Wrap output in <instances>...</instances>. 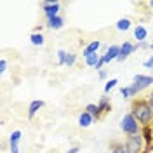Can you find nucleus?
<instances>
[{
	"label": "nucleus",
	"instance_id": "obj_1",
	"mask_svg": "<svg viewBox=\"0 0 153 153\" xmlns=\"http://www.w3.org/2000/svg\"><path fill=\"white\" fill-rule=\"evenodd\" d=\"M131 113L134 115V118L141 124V127H146L148 124L153 122V110L148 105L146 99H134L132 106H131Z\"/></svg>",
	"mask_w": 153,
	"mask_h": 153
},
{
	"label": "nucleus",
	"instance_id": "obj_28",
	"mask_svg": "<svg viewBox=\"0 0 153 153\" xmlns=\"http://www.w3.org/2000/svg\"><path fill=\"white\" fill-rule=\"evenodd\" d=\"M146 101H148V105L152 106V110H153V92L150 96H148V97H146Z\"/></svg>",
	"mask_w": 153,
	"mask_h": 153
},
{
	"label": "nucleus",
	"instance_id": "obj_15",
	"mask_svg": "<svg viewBox=\"0 0 153 153\" xmlns=\"http://www.w3.org/2000/svg\"><path fill=\"white\" fill-rule=\"evenodd\" d=\"M131 25H132V23H131V19H129V18H120L118 21H117V25H115V26H117L118 31H127V30L131 28Z\"/></svg>",
	"mask_w": 153,
	"mask_h": 153
},
{
	"label": "nucleus",
	"instance_id": "obj_7",
	"mask_svg": "<svg viewBox=\"0 0 153 153\" xmlns=\"http://www.w3.org/2000/svg\"><path fill=\"white\" fill-rule=\"evenodd\" d=\"M21 131H12L9 136V146H10V153H21L19 152V141H21Z\"/></svg>",
	"mask_w": 153,
	"mask_h": 153
},
{
	"label": "nucleus",
	"instance_id": "obj_29",
	"mask_svg": "<svg viewBox=\"0 0 153 153\" xmlns=\"http://www.w3.org/2000/svg\"><path fill=\"white\" fill-rule=\"evenodd\" d=\"M78 152H80V148H78V146H73V148H70L66 153H78Z\"/></svg>",
	"mask_w": 153,
	"mask_h": 153
},
{
	"label": "nucleus",
	"instance_id": "obj_31",
	"mask_svg": "<svg viewBox=\"0 0 153 153\" xmlns=\"http://www.w3.org/2000/svg\"><path fill=\"white\" fill-rule=\"evenodd\" d=\"M148 5H150V7H152V9H153V0H152V2H150V4H148Z\"/></svg>",
	"mask_w": 153,
	"mask_h": 153
},
{
	"label": "nucleus",
	"instance_id": "obj_26",
	"mask_svg": "<svg viewBox=\"0 0 153 153\" xmlns=\"http://www.w3.org/2000/svg\"><path fill=\"white\" fill-rule=\"evenodd\" d=\"M143 66H144V68H153V54L143 63Z\"/></svg>",
	"mask_w": 153,
	"mask_h": 153
},
{
	"label": "nucleus",
	"instance_id": "obj_2",
	"mask_svg": "<svg viewBox=\"0 0 153 153\" xmlns=\"http://www.w3.org/2000/svg\"><path fill=\"white\" fill-rule=\"evenodd\" d=\"M153 84V76L152 75H143V73H136L132 78V84L129 85L131 89V96H137L139 92H143L144 89H148V87Z\"/></svg>",
	"mask_w": 153,
	"mask_h": 153
},
{
	"label": "nucleus",
	"instance_id": "obj_12",
	"mask_svg": "<svg viewBox=\"0 0 153 153\" xmlns=\"http://www.w3.org/2000/svg\"><path fill=\"white\" fill-rule=\"evenodd\" d=\"M146 37H148V30L144 28L143 25L134 26V38L137 42H146Z\"/></svg>",
	"mask_w": 153,
	"mask_h": 153
},
{
	"label": "nucleus",
	"instance_id": "obj_14",
	"mask_svg": "<svg viewBox=\"0 0 153 153\" xmlns=\"http://www.w3.org/2000/svg\"><path fill=\"white\" fill-rule=\"evenodd\" d=\"M85 111L92 115V117H94V120H99V118L103 117V111H101V110H99V106L94 105V103H89V105L85 106Z\"/></svg>",
	"mask_w": 153,
	"mask_h": 153
},
{
	"label": "nucleus",
	"instance_id": "obj_27",
	"mask_svg": "<svg viewBox=\"0 0 153 153\" xmlns=\"http://www.w3.org/2000/svg\"><path fill=\"white\" fill-rule=\"evenodd\" d=\"M136 47H137V49H148V47H150V44H148V42H137V44H136Z\"/></svg>",
	"mask_w": 153,
	"mask_h": 153
},
{
	"label": "nucleus",
	"instance_id": "obj_30",
	"mask_svg": "<svg viewBox=\"0 0 153 153\" xmlns=\"http://www.w3.org/2000/svg\"><path fill=\"white\" fill-rule=\"evenodd\" d=\"M106 76H108V73H106L105 70H101V71H99V78H101V80H105Z\"/></svg>",
	"mask_w": 153,
	"mask_h": 153
},
{
	"label": "nucleus",
	"instance_id": "obj_10",
	"mask_svg": "<svg viewBox=\"0 0 153 153\" xmlns=\"http://www.w3.org/2000/svg\"><path fill=\"white\" fill-rule=\"evenodd\" d=\"M45 106V101H42V99H35V101H31L28 106V118H33L35 115L40 111V108H44Z\"/></svg>",
	"mask_w": 153,
	"mask_h": 153
},
{
	"label": "nucleus",
	"instance_id": "obj_20",
	"mask_svg": "<svg viewBox=\"0 0 153 153\" xmlns=\"http://www.w3.org/2000/svg\"><path fill=\"white\" fill-rule=\"evenodd\" d=\"M117 84H118V80H117V78H110V80L105 84V94H108L110 91H113L115 87H117Z\"/></svg>",
	"mask_w": 153,
	"mask_h": 153
},
{
	"label": "nucleus",
	"instance_id": "obj_3",
	"mask_svg": "<svg viewBox=\"0 0 153 153\" xmlns=\"http://www.w3.org/2000/svg\"><path fill=\"white\" fill-rule=\"evenodd\" d=\"M120 129L125 136H134V134H141V124L134 118V115L129 111L122 117L120 120Z\"/></svg>",
	"mask_w": 153,
	"mask_h": 153
},
{
	"label": "nucleus",
	"instance_id": "obj_9",
	"mask_svg": "<svg viewBox=\"0 0 153 153\" xmlns=\"http://www.w3.org/2000/svg\"><path fill=\"white\" fill-rule=\"evenodd\" d=\"M99 47H101V42H99V40H92L91 44H87L85 47L82 49V57H84V59H87L91 54H97Z\"/></svg>",
	"mask_w": 153,
	"mask_h": 153
},
{
	"label": "nucleus",
	"instance_id": "obj_24",
	"mask_svg": "<svg viewBox=\"0 0 153 153\" xmlns=\"http://www.w3.org/2000/svg\"><path fill=\"white\" fill-rule=\"evenodd\" d=\"M105 65H106V63H105V57H103V56H101V57H99V61H97V65H96V70H97V71H101V68H103V66H105Z\"/></svg>",
	"mask_w": 153,
	"mask_h": 153
},
{
	"label": "nucleus",
	"instance_id": "obj_25",
	"mask_svg": "<svg viewBox=\"0 0 153 153\" xmlns=\"http://www.w3.org/2000/svg\"><path fill=\"white\" fill-rule=\"evenodd\" d=\"M5 70H7V61L2 57L0 59V73H5Z\"/></svg>",
	"mask_w": 153,
	"mask_h": 153
},
{
	"label": "nucleus",
	"instance_id": "obj_4",
	"mask_svg": "<svg viewBox=\"0 0 153 153\" xmlns=\"http://www.w3.org/2000/svg\"><path fill=\"white\" fill-rule=\"evenodd\" d=\"M124 146L127 153H143L144 150V137L143 134H134V136H127L124 141Z\"/></svg>",
	"mask_w": 153,
	"mask_h": 153
},
{
	"label": "nucleus",
	"instance_id": "obj_23",
	"mask_svg": "<svg viewBox=\"0 0 153 153\" xmlns=\"http://www.w3.org/2000/svg\"><path fill=\"white\" fill-rule=\"evenodd\" d=\"M120 96H124L125 99L132 97V96H131V89H129V85H125V87H122V89H120Z\"/></svg>",
	"mask_w": 153,
	"mask_h": 153
},
{
	"label": "nucleus",
	"instance_id": "obj_19",
	"mask_svg": "<svg viewBox=\"0 0 153 153\" xmlns=\"http://www.w3.org/2000/svg\"><path fill=\"white\" fill-rule=\"evenodd\" d=\"M99 57H101V54H91V56L85 59V65L91 68H94L96 65H97V61H99Z\"/></svg>",
	"mask_w": 153,
	"mask_h": 153
},
{
	"label": "nucleus",
	"instance_id": "obj_18",
	"mask_svg": "<svg viewBox=\"0 0 153 153\" xmlns=\"http://www.w3.org/2000/svg\"><path fill=\"white\" fill-rule=\"evenodd\" d=\"M56 54H57V65H59V66H66V57H68L66 51H65V49H59Z\"/></svg>",
	"mask_w": 153,
	"mask_h": 153
},
{
	"label": "nucleus",
	"instance_id": "obj_13",
	"mask_svg": "<svg viewBox=\"0 0 153 153\" xmlns=\"http://www.w3.org/2000/svg\"><path fill=\"white\" fill-rule=\"evenodd\" d=\"M47 26H49V28H52V30H61L63 26H65V18L59 14V16H56V18L49 19V21H47Z\"/></svg>",
	"mask_w": 153,
	"mask_h": 153
},
{
	"label": "nucleus",
	"instance_id": "obj_5",
	"mask_svg": "<svg viewBox=\"0 0 153 153\" xmlns=\"http://www.w3.org/2000/svg\"><path fill=\"white\" fill-rule=\"evenodd\" d=\"M59 9H61V4H59V2H44V4H42V10H44L45 21L59 16Z\"/></svg>",
	"mask_w": 153,
	"mask_h": 153
},
{
	"label": "nucleus",
	"instance_id": "obj_32",
	"mask_svg": "<svg viewBox=\"0 0 153 153\" xmlns=\"http://www.w3.org/2000/svg\"><path fill=\"white\" fill-rule=\"evenodd\" d=\"M150 49H152V51H153V44H152V45H150Z\"/></svg>",
	"mask_w": 153,
	"mask_h": 153
},
{
	"label": "nucleus",
	"instance_id": "obj_6",
	"mask_svg": "<svg viewBox=\"0 0 153 153\" xmlns=\"http://www.w3.org/2000/svg\"><path fill=\"white\" fill-rule=\"evenodd\" d=\"M101 56L105 57L106 65H110L111 61L118 59V56H120V45H110V47L106 49V52L105 54H101Z\"/></svg>",
	"mask_w": 153,
	"mask_h": 153
},
{
	"label": "nucleus",
	"instance_id": "obj_11",
	"mask_svg": "<svg viewBox=\"0 0 153 153\" xmlns=\"http://www.w3.org/2000/svg\"><path fill=\"white\" fill-rule=\"evenodd\" d=\"M92 124H94V117L84 110V111L80 113V117H78V125H80L82 129H87V127H91Z\"/></svg>",
	"mask_w": 153,
	"mask_h": 153
},
{
	"label": "nucleus",
	"instance_id": "obj_8",
	"mask_svg": "<svg viewBox=\"0 0 153 153\" xmlns=\"http://www.w3.org/2000/svg\"><path fill=\"white\" fill-rule=\"evenodd\" d=\"M136 49H137L136 47V44H132V42H124V44L120 45V56H118L117 61H125V59L131 56Z\"/></svg>",
	"mask_w": 153,
	"mask_h": 153
},
{
	"label": "nucleus",
	"instance_id": "obj_17",
	"mask_svg": "<svg viewBox=\"0 0 153 153\" xmlns=\"http://www.w3.org/2000/svg\"><path fill=\"white\" fill-rule=\"evenodd\" d=\"M30 40H31V45H35V47L44 45V42H45V38H44V35H42V33H31Z\"/></svg>",
	"mask_w": 153,
	"mask_h": 153
},
{
	"label": "nucleus",
	"instance_id": "obj_22",
	"mask_svg": "<svg viewBox=\"0 0 153 153\" xmlns=\"http://www.w3.org/2000/svg\"><path fill=\"white\" fill-rule=\"evenodd\" d=\"M110 153H127L124 144H113V148H111V152Z\"/></svg>",
	"mask_w": 153,
	"mask_h": 153
},
{
	"label": "nucleus",
	"instance_id": "obj_21",
	"mask_svg": "<svg viewBox=\"0 0 153 153\" xmlns=\"http://www.w3.org/2000/svg\"><path fill=\"white\" fill-rule=\"evenodd\" d=\"M76 63V54L75 52H68V57H66V66L71 68L73 65Z\"/></svg>",
	"mask_w": 153,
	"mask_h": 153
},
{
	"label": "nucleus",
	"instance_id": "obj_16",
	"mask_svg": "<svg viewBox=\"0 0 153 153\" xmlns=\"http://www.w3.org/2000/svg\"><path fill=\"white\" fill-rule=\"evenodd\" d=\"M97 106H99V110L103 111V115L108 113V111H110V96H103V97L99 99Z\"/></svg>",
	"mask_w": 153,
	"mask_h": 153
}]
</instances>
